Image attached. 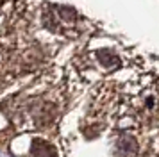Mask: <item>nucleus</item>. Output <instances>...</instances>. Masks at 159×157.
<instances>
[{
  "mask_svg": "<svg viewBox=\"0 0 159 157\" xmlns=\"http://www.w3.org/2000/svg\"><path fill=\"white\" fill-rule=\"evenodd\" d=\"M138 139L129 132H123L116 139V157H134L138 154Z\"/></svg>",
  "mask_w": 159,
  "mask_h": 157,
  "instance_id": "obj_1",
  "label": "nucleus"
},
{
  "mask_svg": "<svg viewBox=\"0 0 159 157\" xmlns=\"http://www.w3.org/2000/svg\"><path fill=\"white\" fill-rule=\"evenodd\" d=\"M27 157H59L56 146L48 143L47 139H39V137H32L29 145V152Z\"/></svg>",
  "mask_w": 159,
  "mask_h": 157,
  "instance_id": "obj_2",
  "label": "nucleus"
}]
</instances>
